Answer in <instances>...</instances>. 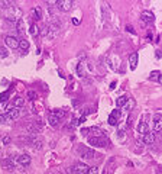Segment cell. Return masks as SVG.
Instances as JSON below:
<instances>
[{
    "label": "cell",
    "instance_id": "7c38bea8",
    "mask_svg": "<svg viewBox=\"0 0 162 174\" xmlns=\"http://www.w3.org/2000/svg\"><path fill=\"white\" fill-rule=\"evenodd\" d=\"M26 131H28V134L31 135V136H38V134H39V128L38 126H35V123L33 125H28L26 126Z\"/></svg>",
    "mask_w": 162,
    "mask_h": 174
},
{
    "label": "cell",
    "instance_id": "4316f807",
    "mask_svg": "<svg viewBox=\"0 0 162 174\" xmlns=\"http://www.w3.org/2000/svg\"><path fill=\"white\" fill-rule=\"evenodd\" d=\"M120 115H122V112H120V109H114L111 113H110V116H113L114 119H117L119 121V118H120Z\"/></svg>",
    "mask_w": 162,
    "mask_h": 174
},
{
    "label": "cell",
    "instance_id": "d6986e66",
    "mask_svg": "<svg viewBox=\"0 0 162 174\" xmlns=\"http://www.w3.org/2000/svg\"><path fill=\"white\" fill-rule=\"evenodd\" d=\"M3 165H5V168H6V170H13V168H15V164H13L12 158L5 160V161H3Z\"/></svg>",
    "mask_w": 162,
    "mask_h": 174
},
{
    "label": "cell",
    "instance_id": "44dd1931",
    "mask_svg": "<svg viewBox=\"0 0 162 174\" xmlns=\"http://www.w3.org/2000/svg\"><path fill=\"white\" fill-rule=\"evenodd\" d=\"M0 8L6 10V9L13 8V3H12V2H5V0H0Z\"/></svg>",
    "mask_w": 162,
    "mask_h": 174
},
{
    "label": "cell",
    "instance_id": "e575fe53",
    "mask_svg": "<svg viewBox=\"0 0 162 174\" xmlns=\"http://www.w3.org/2000/svg\"><path fill=\"white\" fill-rule=\"evenodd\" d=\"M126 31H127V32H130V34H133V35H135V29H133V26H132V25H127V26H126Z\"/></svg>",
    "mask_w": 162,
    "mask_h": 174
},
{
    "label": "cell",
    "instance_id": "277c9868",
    "mask_svg": "<svg viewBox=\"0 0 162 174\" xmlns=\"http://www.w3.org/2000/svg\"><path fill=\"white\" fill-rule=\"evenodd\" d=\"M5 44H6L9 48H12V49L19 48V39H18L16 36H12V35H8V36L5 38Z\"/></svg>",
    "mask_w": 162,
    "mask_h": 174
},
{
    "label": "cell",
    "instance_id": "30bf717a",
    "mask_svg": "<svg viewBox=\"0 0 162 174\" xmlns=\"http://www.w3.org/2000/svg\"><path fill=\"white\" fill-rule=\"evenodd\" d=\"M142 142H143V144H148V145L153 144V142H155V134L146 132V134L143 135V141H142Z\"/></svg>",
    "mask_w": 162,
    "mask_h": 174
},
{
    "label": "cell",
    "instance_id": "5bb4252c",
    "mask_svg": "<svg viewBox=\"0 0 162 174\" xmlns=\"http://www.w3.org/2000/svg\"><path fill=\"white\" fill-rule=\"evenodd\" d=\"M137 132L139 134H146V132H149V126H148V123L146 122H139V125H137Z\"/></svg>",
    "mask_w": 162,
    "mask_h": 174
},
{
    "label": "cell",
    "instance_id": "ffe728a7",
    "mask_svg": "<svg viewBox=\"0 0 162 174\" xmlns=\"http://www.w3.org/2000/svg\"><path fill=\"white\" fill-rule=\"evenodd\" d=\"M51 115H54V116H57L58 119H61V118H64L67 113L64 112V110H59V109H55V110H52L51 112Z\"/></svg>",
    "mask_w": 162,
    "mask_h": 174
},
{
    "label": "cell",
    "instance_id": "52a82bcc",
    "mask_svg": "<svg viewBox=\"0 0 162 174\" xmlns=\"http://www.w3.org/2000/svg\"><path fill=\"white\" fill-rule=\"evenodd\" d=\"M140 19H142L143 23H152V22L155 21V16H153L152 12H149V10H143L142 15H140Z\"/></svg>",
    "mask_w": 162,
    "mask_h": 174
},
{
    "label": "cell",
    "instance_id": "4dcf8cb0",
    "mask_svg": "<svg viewBox=\"0 0 162 174\" xmlns=\"http://www.w3.org/2000/svg\"><path fill=\"white\" fill-rule=\"evenodd\" d=\"M8 97H9V92H3L2 95H0V99H2L3 102H6V100H8Z\"/></svg>",
    "mask_w": 162,
    "mask_h": 174
},
{
    "label": "cell",
    "instance_id": "9c48e42d",
    "mask_svg": "<svg viewBox=\"0 0 162 174\" xmlns=\"http://www.w3.org/2000/svg\"><path fill=\"white\" fill-rule=\"evenodd\" d=\"M153 119H155V132H161L162 131V115L161 113H156L155 116H153Z\"/></svg>",
    "mask_w": 162,
    "mask_h": 174
},
{
    "label": "cell",
    "instance_id": "9a60e30c",
    "mask_svg": "<svg viewBox=\"0 0 162 174\" xmlns=\"http://www.w3.org/2000/svg\"><path fill=\"white\" fill-rule=\"evenodd\" d=\"M23 105H25V100L22 99V97H15V100H13V108H16V109H21V108H23Z\"/></svg>",
    "mask_w": 162,
    "mask_h": 174
},
{
    "label": "cell",
    "instance_id": "ac0fdd59",
    "mask_svg": "<svg viewBox=\"0 0 162 174\" xmlns=\"http://www.w3.org/2000/svg\"><path fill=\"white\" fill-rule=\"evenodd\" d=\"M149 78H150V80H158V81L161 83V81H162V77H161V71H158V70H156V71H152V73L149 74Z\"/></svg>",
    "mask_w": 162,
    "mask_h": 174
},
{
    "label": "cell",
    "instance_id": "1f68e13d",
    "mask_svg": "<svg viewBox=\"0 0 162 174\" xmlns=\"http://www.w3.org/2000/svg\"><path fill=\"white\" fill-rule=\"evenodd\" d=\"M28 97L32 99V100H35V99H36V93H35L33 90H31V92H28Z\"/></svg>",
    "mask_w": 162,
    "mask_h": 174
},
{
    "label": "cell",
    "instance_id": "74e56055",
    "mask_svg": "<svg viewBox=\"0 0 162 174\" xmlns=\"http://www.w3.org/2000/svg\"><path fill=\"white\" fill-rule=\"evenodd\" d=\"M72 23H74V25H80V19L74 18V19H72Z\"/></svg>",
    "mask_w": 162,
    "mask_h": 174
},
{
    "label": "cell",
    "instance_id": "d4e9b609",
    "mask_svg": "<svg viewBox=\"0 0 162 174\" xmlns=\"http://www.w3.org/2000/svg\"><path fill=\"white\" fill-rule=\"evenodd\" d=\"M90 132H93V134H94V136H101V135H103L101 129H98V128H96V126L90 128Z\"/></svg>",
    "mask_w": 162,
    "mask_h": 174
},
{
    "label": "cell",
    "instance_id": "5b68a950",
    "mask_svg": "<svg viewBox=\"0 0 162 174\" xmlns=\"http://www.w3.org/2000/svg\"><path fill=\"white\" fill-rule=\"evenodd\" d=\"M21 115H22V110H21V109L10 108V109L8 110V115H6V118H8L9 121H16V119H19V118H21Z\"/></svg>",
    "mask_w": 162,
    "mask_h": 174
},
{
    "label": "cell",
    "instance_id": "603a6c76",
    "mask_svg": "<svg viewBox=\"0 0 162 174\" xmlns=\"http://www.w3.org/2000/svg\"><path fill=\"white\" fill-rule=\"evenodd\" d=\"M19 48H21L22 51H28V48H29V42H28L26 39L19 41Z\"/></svg>",
    "mask_w": 162,
    "mask_h": 174
},
{
    "label": "cell",
    "instance_id": "d590c367",
    "mask_svg": "<svg viewBox=\"0 0 162 174\" xmlns=\"http://www.w3.org/2000/svg\"><path fill=\"white\" fill-rule=\"evenodd\" d=\"M77 73H78L80 75H83V65H81V64L78 65V68H77Z\"/></svg>",
    "mask_w": 162,
    "mask_h": 174
},
{
    "label": "cell",
    "instance_id": "836d02e7",
    "mask_svg": "<svg viewBox=\"0 0 162 174\" xmlns=\"http://www.w3.org/2000/svg\"><path fill=\"white\" fill-rule=\"evenodd\" d=\"M88 132H90V128H83V129H81V135H83V136H87Z\"/></svg>",
    "mask_w": 162,
    "mask_h": 174
},
{
    "label": "cell",
    "instance_id": "7a4b0ae2",
    "mask_svg": "<svg viewBox=\"0 0 162 174\" xmlns=\"http://www.w3.org/2000/svg\"><path fill=\"white\" fill-rule=\"evenodd\" d=\"M88 144L93 145V147H104V145H109L110 142L103 138V136H90L88 138Z\"/></svg>",
    "mask_w": 162,
    "mask_h": 174
},
{
    "label": "cell",
    "instance_id": "f1b7e54d",
    "mask_svg": "<svg viewBox=\"0 0 162 174\" xmlns=\"http://www.w3.org/2000/svg\"><path fill=\"white\" fill-rule=\"evenodd\" d=\"M48 32H49L48 25H44V26H42V29H41V35H42V36H48Z\"/></svg>",
    "mask_w": 162,
    "mask_h": 174
},
{
    "label": "cell",
    "instance_id": "3957f363",
    "mask_svg": "<svg viewBox=\"0 0 162 174\" xmlns=\"http://www.w3.org/2000/svg\"><path fill=\"white\" fill-rule=\"evenodd\" d=\"M57 8L61 12H70L71 8H72V2H71V0H58V2H57Z\"/></svg>",
    "mask_w": 162,
    "mask_h": 174
},
{
    "label": "cell",
    "instance_id": "4fadbf2b",
    "mask_svg": "<svg viewBox=\"0 0 162 174\" xmlns=\"http://www.w3.org/2000/svg\"><path fill=\"white\" fill-rule=\"evenodd\" d=\"M114 164H116V158L114 157H111L109 161H107V170H106V174H113V171H114Z\"/></svg>",
    "mask_w": 162,
    "mask_h": 174
},
{
    "label": "cell",
    "instance_id": "8d00e7d4",
    "mask_svg": "<svg viewBox=\"0 0 162 174\" xmlns=\"http://www.w3.org/2000/svg\"><path fill=\"white\" fill-rule=\"evenodd\" d=\"M77 121H78V125H80V123H84V122H85V116H81V118L77 119Z\"/></svg>",
    "mask_w": 162,
    "mask_h": 174
},
{
    "label": "cell",
    "instance_id": "484cf974",
    "mask_svg": "<svg viewBox=\"0 0 162 174\" xmlns=\"http://www.w3.org/2000/svg\"><path fill=\"white\" fill-rule=\"evenodd\" d=\"M6 21H8V23H9V25H16L19 19H18V18H15V16H8V18H6Z\"/></svg>",
    "mask_w": 162,
    "mask_h": 174
},
{
    "label": "cell",
    "instance_id": "ba28073f",
    "mask_svg": "<svg viewBox=\"0 0 162 174\" xmlns=\"http://www.w3.org/2000/svg\"><path fill=\"white\" fill-rule=\"evenodd\" d=\"M31 13H32V18H33L35 21H41V19L44 18L42 10H41V8H39V6H35V8L31 10Z\"/></svg>",
    "mask_w": 162,
    "mask_h": 174
},
{
    "label": "cell",
    "instance_id": "8992f818",
    "mask_svg": "<svg viewBox=\"0 0 162 174\" xmlns=\"http://www.w3.org/2000/svg\"><path fill=\"white\" fill-rule=\"evenodd\" d=\"M16 161H18V164H21L22 167H28V165L31 164L32 158H31L28 154H21V155L16 157Z\"/></svg>",
    "mask_w": 162,
    "mask_h": 174
},
{
    "label": "cell",
    "instance_id": "e0dca14e",
    "mask_svg": "<svg viewBox=\"0 0 162 174\" xmlns=\"http://www.w3.org/2000/svg\"><path fill=\"white\" fill-rule=\"evenodd\" d=\"M127 97L126 96H120L117 100H116V105H117V108H124L126 105H127Z\"/></svg>",
    "mask_w": 162,
    "mask_h": 174
},
{
    "label": "cell",
    "instance_id": "cb8c5ba5",
    "mask_svg": "<svg viewBox=\"0 0 162 174\" xmlns=\"http://www.w3.org/2000/svg\"><path fill=\"white\" fill-rule=\"evenodd\" d=\"M31 145H32V147H33V148H36V149H41V148H42V145H44V142H42V141H39V139H36V138H35V139H33V141H32V142H31Z\"/></svg>",
    "mask_w": 162,
    "mask_h": 174
},
{
    "label": "cell",
    "instance_id": "8fae6325",
    "mask_svg": "<svg viewBox=\"0 0 162 174\" xmlns=\"http://www.w3.org/2000/svg\"><path fill=\"white\" fill-rule=\"evenodd\" d=\"M137 58H139L137 52H132V54L129 55V61H130V68H132V70L136 68V65H137Z\"/></svg>",
    "mask_w": 162,
    "mask_h": 174
},
{
    "label": "cell",
    "instance_id": "6da1fadb",
    "mask_svg": "<svg viewBox=\"0 0 162 174\" xmlns=\"http://www.w3.org/2000/svg\"><path fill=\"white\" fill-rule=\"evenodd\" d=\"M77 152L81 155V158H85V160H93L96 158V152L90 148H85V147H78L77 148Z\"/></svg>",
    "mask_w": 162,
    "mask_h": 174
},
{
    "label": "cell",
    "instance_id": "7402d4cb",
    "mask_svg": "<svg viewBox=\"0 0 162 174\" xmlns=\"http://www.w3.org/2000/svg\"><path fill=\"white\" fill-rule=\"evenodd\" d=\"M29 32H31L32 35H35V36L39 35V28H38V25H36V23H32L31 28H29Z\"/></svg>",
    "mask_w": 162,
    "mask_h": 174
},
{
    "label": "cell",
    "instance_id": "2e32d148",
    "mask_svg": "<svg viewBox=\"0 0 162 174\" xmlns=\"http://www.w3.org/2000/svg\"><path fill=\"white\" fill-rule=\"evenodd\" d=\"M48 122H49V125H51L52 128H58V125H59V119H58L57 116H54V115H49Z\"/></svg>",
    "mask_w": 162,
    "mask_h": 174
},
{
    "label": "cell",
    "instance_id": "d6a6232c",
    "mask_svg": "<svg viewBox=\"0 0 162 174\" xmlns=\"http://www.w3.org/2000/svg\"><path fill=\"white\" fill-rule=\"evenodd\" d=\"M10 141H12V139H10V136H9V135H6V136H3V139H2V142H3L5 145H8V144H10Z\"/></svg>",
    "mask_w": 162,
    "mask_h": 174
},
{
    "label": "cell",
    "instance_id": "83f0119b",
    "mask_svg": "<svg viewBox=\"0 0 162 174\" xmlns=\"http://www.w3.org/2000/svg\"><path fill=\"white\" fill-rule=\"evenodd\" d=\"M8 55H9L8 49H6V48H3V47H0V58H6Z\"/></svg>",
    "mask_w": 162,
    "mask_h": 174
},
{
    "label": "cell",
    "instance_id": "ab89813d",
    "mask_svg": "<svg viewBox=\"0 0 162 174\" xmlns=\"http://www.w3.org/2000/svg\"><path fill=\"white\" fill-rule=\"evenodd\" d=\"M114 87H116V83H114V81H113V83H111V84H110V89H114Z\"/></svg>",
    "mask_w": 162,
    "mask_h": 174
},
{
    "label": "cell",
    "instance_id": "f35d334b",
    "mask_svg": "<svg viewBox=\"0 0 162 174\" xmlns=\"http://www.w3.org/2000/svg\"><path fill=\"white\" fill-rule=\"evenodd\" d=\"M5 121H6V118L3 115H0V123H5Z\"/></svg>",
    "mask_w": 162,
    "mask_h": 174
},
{
    "label": "cell",
    "instance_id": "f546056e",
    "mask_svg": "<svg viewBox=\"0 0 162 174\" xmlns=\"http://www.w3.org/2000/svg\"><path fill=\"white\" fill-rule=\"evenodd\" d=\"M119 122H117V119H114L113 116H109V125H111V126H116Z\"/></svg>",
    "mask_w": 162,
    "mask_h": 174
}]
</instances>
